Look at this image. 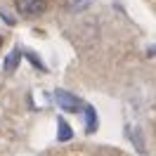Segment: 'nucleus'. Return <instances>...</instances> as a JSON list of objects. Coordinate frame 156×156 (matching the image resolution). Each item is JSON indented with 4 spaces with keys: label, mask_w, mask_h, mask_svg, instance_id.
<instances>
[{
    "label": "nucleus",
    "mask_w": 156,
    "mask_h": 156,
    "mask_svg": "<svg viewBox=\"0 0 156 156\" xmlns=\"http://www.w3.org/2000/svg\"><path fill=\"white\" fill-rule=\"evenodd\" d=\"M83 111H85V130H88V133H95V128H97V114H95V109L83 107Z\"/></svg>",
    "instance_id": "3"
},
{
    "label": "nucleus",
    "mask_w": 156,
    "mask_h": 156,
    "mask_svg": "<svg viewBox=\"0 0 156 156\" xmlns=\"http://www.w3.org/2000/svg\"><path fill=\"white\" fill-rule=\"evenodd\" d=\"M19 59H21L19 48H17V50H12V52H10V57L5 59V71H14V69H17V64H19Z\"/></svg>",
    "instance_id": "4"
},
{
    "label": "nucleus",
    "mask_w": 156,
    "mask_h": 156,
    "mask_svg": "<svg viewBox=\"0 0 156 156\" xmlns=\"http://www.w3.org/2000/svg\"><path fill=\"white\" fill-rule=\"evenodd\" d=\"M59 140H62V142H69V140H71V130H69V126L64 121H59Z\"/></svg>",
    "instance_id": "5"
},
{
    "label": "nucleus",
    "mask_w": 156,
    "mask_h": 156,
    "mask_svg": "<svg viewBox=\"0 0 156 156\" xmlns=\"http://www.w3.org/2000/svg\"><path fill=\"white\" fill-rule=\"evenodd\" d=\"M14 7L21 17H38L45 12L48 2L45 0H14Z\"/></svg>",
    "instance_id": "1"
},
{
    "label": "nucleus",
    "mask_w": 156,
    "mask_h": 156,
    "mask_svg": "<svg viewBox=\"0 0 156 156\" xmlns=\"http://www.w3.org/2000/svg\"><path fill=\"white\" fill-rule=\"evenodd\" d=\"M55 99L59 102V109H64V111H71V114H78V111H83V102L76 97V95H71L66 90H57L55 92Z\"/></svg>",
    "instance_id": "2"
},
{
    "label": "nucleus",
    "mask_w": 156,
    "mask_h": 156,
    "mask_svg": "<svg viewBox=\"0 0 156 156\" xmlns=\"http://www.w3.org/2000/svg\"><path fill=\"white\" fill-rule=\"evenodd\" d=\"M0 45H2V36H0Z\"/></svg>",
    "instance_id": "6"
}]
</instances>
